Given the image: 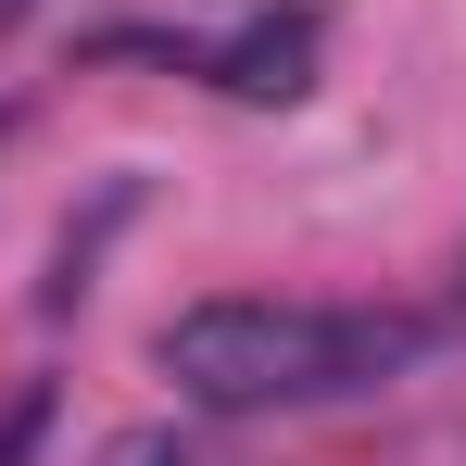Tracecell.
<instances>
[{
	"label": "cell",
	"instance_id": "1",
	"mask_svg": "<svg viewBox=\"0 0 466 466\" xmlns=\"http://www.w3.org/2000/svg\"><path fill=\"white\" fill-rule=\"evenodd\" d=\"M429 328L416 315H353V303H278V290H228V303L164 315L152 366L177 379V403L202 416H265V403H328L366 390L390 366H416Z\"/></svg>",
	"mask_w": 466,
	"mask_h": 466
},
{
	"label": "cell",
	"instance_id": "2",
	"mask_svg": "<svg viewBox=\"0 0 466 466\" xmlns=\"http://www.w3.org/2000/svg\"><path fill=\"white\" fill-rule=\"evenodd\" d=\"M202 76L228 88V101H303L315 88V13H252L239 38L202 51Z\"/></svg>",
	"mask_w": 466,
	"mask_h": 466
},
{
	"label": "cell",
	"instance_id": "3",
	"mask_svg": "<svg viewBox=\"0 0 466 466\" xmlns=\"http://www.w3.org/2000/svg\"><path fill=\"white\" fill-rule=\"evenodd\" d=\"M38 429H51V390H13V416H0V466H25Z\"/></svg>",
	"mask_w": 466,
	"mask_h": 466
}]
</instances>
